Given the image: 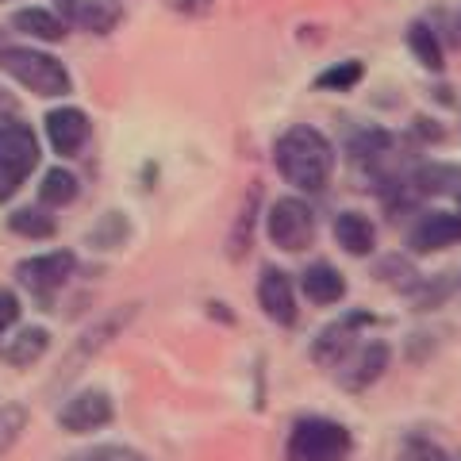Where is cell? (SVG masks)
Listing matches in <instances>:
<instances>
[{"label": "cell", "mask_w": 461, "mask_h": 461, "mask_svg": "<svg viewBox=\"0 0 461 461\" xmlns=\"http://www.w3.org/2000/svg\"><path fill=\"white\" fill-rule=\"evenodd\" d=\"M339 154L335 142H330L320 127L312 123H293L285 127L273 142V169L285 185H293V193H323L330 177H335Z\"/></svg>", "instance_id": "cell-1"}, {"label": "cell", "mask_w": 461, "mask_h": 461, "mask_svg": "<svg viewBox=\"0 0 461 461\" xmlns=\"http://www.w3.org/2000/svg\"><path fill=\"white\" fill-rule=\"evenodd\" d=\"M0 74L12 77L39 100H66L74 93V77L62 58H54L50 50L42 47H23V42H8L0 50Z\"/></svg>", "instance_id": "cell-2"}, {"label": "cell", "mask_w": 461, "mask_h": 461, "mask_svg": "<svg viewBox=\"0 0 461 461\" xmlns=\"http://www.w3.org/2000/svg\"><path fill=\"white\" fill-rule=\"evenodd\" d=\"M42 142L32 123H23L20 115H5L0 120V204H12L16 193L32 181L39 169Z\"/></svg>", "instance_id": "cell-3"}, {"label": "cell", "mask_w": 461, "mask_h": 461, "mask_svg": "<svg viewBox=\"0 0 461 461\" xmlns=\"http://www.w3.org/2000/svg\"><path fill=\"white\" fill-rule=\"evenodd\" d=\"M350 430L327 415H304L293 423V435L285 442V461H346L350 457Z\"/></svg>", "instance_id": "cell-4"}, {"label": "cell", "mask_w": 461, "mask_h": 461, "mask_svg": "<svg viewBox=\"0 0 461 461\" xmlns=\"http://www.w3.org/2000/svg\"><path fill=\"white\" fill-rule=\"evenodd\" d=\"M266 239L281 254H304L315 242V208L304 193H285L266 212Z\"/></svg>", "instance_id": "cell-5"}, {"label": "cell", "mask_w": 461, "mask_h": 461, "mask_svg": "<svg viewBox=\"0 0 461 461\" xmlns=\"http://www.w3.org/2000/svg\"><path fill=\"white\" fill-rule=\"evenodd\" d=\"M77 273V254L74 250H42L32 258H20L12 277H16L20 288H27L35 300H54L62 288L69 285V277Z\"/></svg>", "instance_id": "cell-6"}, {"label": "cell", "mask_w": 461, "mask_h": 461, "mask_svg": "<svg viewBox=\"0 0 461 461\" xmlns=\"http://www.w3.org/2000/svg\"><path fill=\"white\" fill-rule=\"evenodd\" d=\"M373 323H377V315H369L366 308H354V312L339 315L335 323H327L320 335L312 339V346H308L312 366H320V369H339L346 357L354 354L357 339H362V327H373Z\"/></svg>", "instance_id": "cell-7"}, {"label": "cell", "mask_w": 461, "mask_h": 461, "mask_svg": "<svg viewBox=\"0 0 461 461\" xmlns=\"http://www.w3.org/2000/svg\"><path fill=\"white\" fill-rule=\"evenodd\" d=\"M42 139H47L50 154L69 162L93 142V115L77 104H58L42 115Z\"/></svg>", "instance_id": "cell-8"}, {"label": "cell", "mask_w": 461, "mask_h": 461, "mask_svg": "<svg viewBox=\"0 0 461 461\" xmlns=\"http://www.w3.org/2000/svg\"><path fill=\"white\" fill-rule=\"evenodd\" d=\"M115 420V400L108 388H77L58 408V427L66 435H96Z\"/></svg>", "instance_id": "cell-9"}, {"label": "cell", "mask_w": 461, "mask_h": 461, "mask_svg": "<svg viewBox=\"0 0 461 461\" xmlns=\"http://www.w3.org/2000/svg\"><path fill=\"white\" fill-rule=\"evenodd\" d=\"M135 312H139V304H120L112 315H104V320H96L85 335L74 342V350H69L66 357H62V366H58V381H69L74 373H81L85 369V362H93V357L104 350V346H112L115 342V335L135 320Z\"/></svg>", "instance_id": "cell-10"}, {"label": "cell", "mask_w": 461, "mask_h": 461, "mask_svg": "<svg viewBox=\"0 0 461 461\" xmlns=\"http://www.w3.org/2000/svg\"><path fill=\"white\" fill-rule=\"evenodd\" d=\"M254 296H258V308H262V315L269 323L296 327L300 300H296V281H293V273H288V269L262 266V273H258V285H254Z\"/></svg>", "instance_id": "cell-11"}, {"label": "cell", "mask_w": 461, "mask_h": 461, "mask_svg": "<svg viewBox=\"0 0 461 461\" xmlns=\"http://www.w3.org/2000/svg\"><path fill=\"white\" fill-rule=\"evenodd\" d=\"M461 242V215L457 212H446V208H427L415 215V223L408 227V247L411 258H423V254H438V250H450Z\"/></svg>", "instance_id": "cell-12"}, {"label": "cell", "mask_w": 461, "mask_h": 461, "mask_svg": "<svg viewBox=\"0 0 461 461\" xmlns=\"http://www.w3.org/2000/svg\"><path fill=\"white\" fill-rule=\"evenodd\" d=\"M388 366H393V346H388L384 339L362 342V346H354V354L339 366L342 369L339 384L346 388V393H366V388H373L384 377Z\"/></svg>", "instance_id": "cell-13"}, {"label": "cell", "mask_w": 461, "mask_h": 461, "mask_svg": "<svg viewBox=\"0 0 461 461\" xmlns=\"http://www.w3.org/2000/svg\"><path fill=\"white\" fill-rule=\"evenodd\" d=\"M393 147H396V139H393L388 127L366 123V127H357V131L346 139V158H350V166H357L366 177L381 181L384 162H388V154H393Z\"/></svg>", "instance_id": "cell-14"}, {"label": "cell", "mask_w": 461, "mask_h": 461, "mask_svg": "<svg viewBox=\"0 0 461 461\" xmlns=\"http://www.w3.org/2000/svg\"><path fill=\"white\" fill-rule=\"evenodd\" d=\"M408 193L415 200H461V166L457 162H423L408 177Z\"/></svg>", "instance_id": "cell-15"}, {"label": "cell", "mask_w": 461, "mask_h": 461, "mask_svg": "<svg viewBox=\"0 0 461 461\" xmlns=\"http://www.w3.org/2000/svg\"><path fill=\"white\" fill-rule=\"evenodd\" d=\"M50 330L39 323H16L12 335L0 339V362L8 369H32L35 362H42L50 350Z\"/></svg>", "instance_id": "cell-16"}, {"label": "cell", "mask_w": 461, "mask_h": 461, "mask_svg": "<svg viewBox=\"0 0 461 461\" xmlns=\"http://www.w3.org/2000/svg\"><path fill=\"white\" fill-rule=\"evenodd\" d=\"M300 293H304L308 304L315 308H335L346 300V277L335 262H312L304 273H300Z\"/></svg>", "instance_id": "cell-17"}, {"label": "cell", "mask_w": 461, "mask_h": 461, "mask_svg": "<svg viewBox=\"0 0 461 461\" xmlns=\"http://www.w3.org/2000/svg\"><path fill=\"white\" fill-rule=\"evenodd\" d=\"M330 235H335L339 250L350 258H373V250H377V223H373L366 212H354V208L339 212Z\"/></svg>", "instance_id": "cell-18"}, {"label": "cell", "mask_w": 461, "mask_h": 461, "mask_svg": "<svg viewBox=\"0 0 461 461\" xmlns=\"http://www.w3.org/2000/svg\"><path fill=\"white\" fill-rule=\"evenodd\" d=\"M258 215H262V185H250L247 196H242V208L235 215V223H230V235H227V258H235V262H242V258L250 254L254 247V230H258Z\"/></svg>", "instance_id": "cell-19"}, {"label": "cell", "mask_w": 461, "mask_h": 461, "mask_svg": "<svg viewBox=\"0 0 461 461\" xmlns=\"http://www.w3.org/2000/svg\"><path fill=\"white\" fill-rule=\"evenodd\" d=\"M12 32L35 42H62L69 35V23L54 8H16L12 12Z\"/></svg>", "instance_id": "cell-20"}, {"label": "cell", "mask_w": 461, "mask_h": 461, "mask_svg": "<svg viewBox=\"0 0 461 461\" xmlns=\"http://www.w3.org/2000/svg\"><path fill=\"white\" fill-rule=\"evenodd\" d=\"M403 42H408L411 58L427 69V74H442L446 69V47H442L438 32L430 27V20H411L403 27Z\"/></svg>", "instance_id": "cell-21"}, {"label": "cell", "mask_w": 461, "mask_h": 461, "mask_svg": "<svg viewBox=\"0 0 461 461\" xmlns=\"http://www.w3.org/2000/svg\"><path fill=\"white\" fill-rule=\"evenodd\" d=\"M5 223H8L12 235L32 239V242H47V239L58 235V215L47 204H20V208H12Z\"/></svg>", "instance_id": "cell-22"}, {"label": "cell", "mask_w": 461, "mask_h": 461, "mask_svg": "<svg viewBox=\"0 0 461 461\" xmlns=\"http://www.w3.org/2000/svg\"><path fill=\"white\" fill-rule=\"evenodd\" d=\"M127 239H131V220H127V212L112 208L104 215H96V223L85 235V247L96 254H108V250H123Z\"/></svg>", "instance_id": "cell-23"}, {"label": "cell", "mask_w": 461, "mask_h": 461, "mask_svg": "<svg viewBox=\"0 0 461 461\" xmlns=\"http://www.w3.org/2000/svg\"><path fill=\"white\" fill-rule=\"evenodd\" d=\"M120 23H123L120 0H77L74 27H81V32L104 39V35H112V32H120Z\"/></svg>", "instance_id": "cell-24"}, {"label": "cell", "mask_w": 461, "mask_h": 461, "mask_svg": "<svg viewBox=\"0 0 461 461\" xmlns=\"http://www.w3.org/2000/svg\"><path fill=\"white\" fill-rule=\"evenodd\" d=\"M81 196V177L66 166H50L39 177V204L47 208H69Z\"/></svg>", "instance_id": "cell-25"}, {"label": "cell", "mask_w": 461, "mask_h": 461, "mask_svg": "<svg viewBox=\"0 0 461 461\" xmlns=\"http://www.w3.org/2000/svg\"><path fill=\"white\" fill-rule=\"evenodd\" d=\"M366 81V62L362 58H342V62L327 66L323 74H315V89L320 93H354Z\"/></svg>", "instance_id": "cell-26"}, {"label": "cell", "mask_w": 461, "mask_h": 461, "mask_svg": "<svg viewBox=\"0 0 461 461\" xmlns=\"http://www.w3.org/2000/svg\"><path fill=\"white\" fill-rule=\"evenodd\" d=\"M454 288L457 285H454L450 273H430V277H423V273H420V281H415L411 293H408L411 312H435V308H442L446 300H450Z\"/></svg>", "instance_id": "cell-27"}, {"label": "cell", "mask_w": 461, "mask_h": 461, "mask_svg": "<svg viewBox=\"0 0 461 461\" xmlns=\"http://www.w3.org/2000/svg\"><path fill=\"white\" fill-rule=\"evenodd\" d=\"M373 277H377L381 285H388V288H396V293L408 296L411 285L420 281V269H415L411 254H384L381 262L373 266Z\"/></svg>", "instance_id": "cell-28"}, {"label": "cell", "mask_w": 461, "mask_h": 461, "mask_svg": "<svg viewBox=\"0 0 461 461\" xmlns=\"http://www.w3.org/2000/svg\"><path fill=\"white\" fill-rule=\"evenodd\" d=\"M27 423H32V411H27L23 403H5V408H0V457L23 438Z\"/></svg>", "instance_id": "cell-29"}, {"label": "cell", "mask_w": 461, "mask_h": 461, "mask_svg": "<svg viewBox=\"0 0 461 461\" xmlns=\"http://www.w3.org/2000/svg\"><path fill=\"white\" fill-rule=\"evenodd\" d=\"M442 450L438 446H430L427 438H403L400 450H396V461H435Z\"/></svg>", "instance_id": "cell-30"}, {"label": "cell", "mask_w": 461, "mask_h": 461, "mask_svg": "<svg viewBox=\"0 0 461 461\" xmlns=\"http://www.w3.org/2000/svg\"><path fill=\"white\" fill-rule=\"evenodd\" d=\"M20 315H23L20 296H16V293H8V288H0V339H5L8 330L20 323Z\"/></svg>", "instance_id": "cell-31"}, {"label": "cell", "mask_w": 461, "mask_h": 461, "mask_svg": "<svg viewBox=\"0 0 461 461\" xmlns=\"http://www.w3.org/2000/svg\"><path fill=\"white\" fill-rule=\"evenodd\" d=\"M411 139H420V142H442L446 139V123H438L435 115H415L411 120Z\"/></svg>", "instance_id": "cell-32"}, {"label": "cell", "mask_w": 461, "mask_h": 461, "mask_svg": "<svg viewBox=\"0 0 461 461\" xmlns=\"http://www.w3.org/2000/svg\"><path fill=\"white\" fill-rule=\"evenodd\" d=\"M169 12H177L185 20H200V16H212L215 0H166Z\"/></svg>", "instance_id": "cell-33"}, {"label": "cell", "mask_w": 461, "mask_h": 461, "mask_svg": "<svg viewBox=\"0 0 461 461\" xmlns=\"http://www.w3.org/2000/svg\"><path fill=\"white\" fill-rule=\"evenodd\" d=\"M127 457H131V454H127L123 446H93V450H85L74 461H127Z\"/></svg>", "instance_id": "cell-34"}, {"label": "cell", "mask_w": 461, "mask_h": 461, "mask_svg": "<svg viewBox=\"0 0 461 461\" xmlns=\"http://www.w3.org/2000/svg\"><path fill=\"white\" fill-rule=\"evenodd\" d=\"M50 8L62 16L69 27H74V16H77V0H50Z\"/></svg>", "instance_id": "cell-35"}, {"label": "cell", "mask_w": 461, "mask_h": 461, "mask_svg": "<svg viewBox=\"0 0 461 461\" xmlns=\"http://www.w3.org/2000/svg\"><path fill=\"white\" fill-rule=\"evenodd\" d=\"M5 115H20V100L0 85V120H5Z\"/></svg>", "instance_id": "cell-36"}, {"label": "cell", "mask_w": 461, "mask_h": 461, "mask_svg": "<svg viewBox=\"0 0 461 461\" xmlns=\"http://www.w3.org/2000/svg\"><path fill=\"white\" fill-rule=\"evenodd\" d=\"M208 315L212 320H220V323H235V312H227V304H220V300H212L208 304Z\"/></svg>", "instance_id": "cell-37"}, {"label": "cell", "mask_w": 461, "mask_h": 461, "mask_svg": "<svg viewBox=\"0 0 461 461\" xmlns=\"http://www.w3.org/2000/svg\"><path fill=\"white\" fill-rule=\"evenodd\" d=\"M430 93H435L438 104H457V96H454L450 85H435V89H430Z\"/></svg>", "instance_id": "cell-38"}, {"label": "cell", "mask_w": 461, "mask_h": 461, "mask_svg": "<svg viewBox=\"0 0 461 461\" xmlns=\"http://www.w3.org/2000/svg\"><path fill=\"white\" fill-rule=\"evenodd\" d=\"M8 42H12V39H8V32H5V27H0V50H5Z\"/></svg>", "instance_id": "cell-39"}, {"label": "cell", "mask_w": 461, "mask_h": 461, "mask_svg": "<svg viewBox=\"0 0 461 461\" xmlns=\"http://www.w3.org/2000/svg\"><path fill=\"white\" fill-rule=\"evenodd\" d=\"M435 461H454V457H446V454H438V457H435Z\"/></svg>", "instance_id": "cell-40"}, {"label": "cell", "mask_w": 461, "mask_h": 461, "mask_svg": "<svg viewBox=\"0 0 461 461\" xmlns=\"http://www.w3.org/2000/svg\"><path fill=\"white\" fill-rule=\"evenodd\" d=\"M127 461H142V457H127Z\"/></svg>", "instance_id": "cell-41"}, {"label": "cell", "mask_w": 461, "mask_h": 461, "mask_svg": "<svg viewBox=\"0 0 461 461\" xmlns=\"http://www.w3.org/2000/svg\"><path fill=\"white\" fill-rule=\"evenodd\" d=\"M457 215H461V200H457Z\"/></svg>", "instance_id": "cell-42"}, {"label": "cell", "mask_w": 461, "mask_h": 461, "mask_svg": "<svg viewBox=\"0 0 461 461\" xmlns=\"http://www.w3.org/2000/svg\"><path fill=\"white\" fill-rule=\"evenodd\" d=\"M0 5H8V0H0Z\"/></svg>", "instance_id": "cell-43"}, {"label": "cell", "mask_w": 461, "mask_h": 461, "mask_svg": "<svg viewBox=\"0 0 461 461\" xmlns=\"http://www.w3.org/2000/svg\"><path fill=\"white\" fill-rule=\"evenodd\" d=\"M457 288H461V281H457Z\"/></svg>", "instance_id": "cell-44"}]
</instances>
